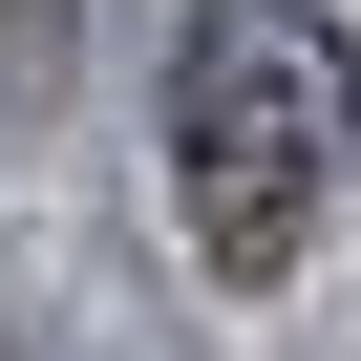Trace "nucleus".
Instances as JSON below:
<instances>
[{
	"label": "nucleus",
	"instance_id": "1",
	"mask_svg": "<svg viewBox=\"0 0 361 361\" xmlns=\"http://www.w3.org/2000/svg\"><path fill=\"white\" fill-rule=\"evenodd\" d=\"M340 149H361V64L319 0H213L170 43V192H192L213 276H298L340 213Z\"/></svg>",
	"mask_w": 361,
	"mask_h": 361
}]
</instances>
